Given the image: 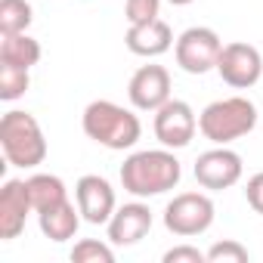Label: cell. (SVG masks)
Masks as SVG:
<instances>
[{
    "mask_svg": "<svg viewBox=\"0 0 263 263\" xmlns=\"http://www.w3.org/2000/svg\"><path fill=\"white\" fill-rule=\"evenodd\" d=\"M155 137L164 149H183L192 143L195 130H198V118L192 111L189 102L183 99H167L158 111H155Z\"/></svg>",
    "mask_w": 263,
    "mask_h": 263,
    "instance_id": "ba28073f",
    "label": "cell"
},
{
    "mask_svg": "<svg viewBox=\"0 0 263 263\" xmlns=\"http://www.w3.org/2000/svg\"><path fill=\"white\" fill-rule=\"evenodd\" d=\"M214 201L204 192H180L164 208V226L180 238H192L214 226Z\"/></svg>",
    "mask_w": 263,
    "mask_h": 263,
    "instance_id": "5b68a950",
    "label": "cell"
},
{
    "mask_svg": "<svg viewBox=\"0 0 263 263\" xmlns=\"http://www.w3.org/2000/svg\"><path fill=\"white\" fill-rule=\"evenodd\" d=\"M124 44L134 56L155 59V56H164L174 47V31L164 19H152V22H143V25H130L127 34H124Z\"/></svg>",
    "mask_w": 263,
    "mask_h": 263,
    "instance_id": "5bb4252c",
    "label": "cell"
},
{
    "mask_svg": "<svg viewBox=\"0 0 263 263\" xmlns=\"http://www.w3.org/2000/svg\"><path fill=\"white\" fill-rule=\"evenodd\" d=\"M127 96L140 111H158L171 99V71L164 65H143L127 84Z\"/></svg>",
    "mask_w": 263,
    "mask_h": 263,
    "instance_id": "30bf717a",
    "label": "cell"
},
{
    "mask_svg": "<svg viewBox=\"0 0 263 263\" xmlns=\"http://www.w3.org/2000/svg\"><path fill=\"white\" fill-rule=\"evenodd\" d=\"M245 198H248V204L263 217V171L254 174V177L248 180V186H245Z\"/></svg>",
    "mask_w": 263,
    "mask_h": 263,
    "instance_id": "cb8c5ba5",
    "label": "cell"
},
{
    "mask_svg": "<svg viewBox=\"0 0 263 263\" xmlns=\"http://www.w3.org/2000/svg\"><path fill=\"white\" fill-rule=\"evenodd\" d=\"M28 192H31L34 214L68 201V189H65V183L56 174H34V177H28Z\"/></svg>",
    "mask_w": 263,
    "mask_h": 263,
    "instance_id": "e0dca14e",
    "label": "cell"
},
{
    "mask_svg": "<svg viewBox=\"0 0 263 263\" xmlns=\"http://www.w3.org/2000/svg\"><path fill=\"white\" fill-rule=\"evenodd\" d=\"M28 84H31L28 68L10 65V62H0V99H4V102L19 99V96L28 90Z\"/></svg>",
    "mask_w": 263,
    "mask_h": 263,
    "instance_id": "d6986e66",
    "label": "cell"
},
{
    "mask_svg": "<svg viewBox=\"0 0 263 263\" xmlns=\"http://www.w3.org/2000/svg\"><path fill=\"white\" fill-rule=\"evenodd\" d=\"M204 260H208V254H201L192 245H177V248L164 251V263H204Z\"/></svg>",
    "mask_w": 263,
    "mask_h": 263,
    "instance_id": "603a6c76",
    "label": "cell"
},
{
    "mask_svg": "<svg viewBox=\"0 0 263 263\" xmlns=\"http://www.w3.org/2000/svg\"><path fill=\"white\" fill-rule=\"evenodd\" d=\"M81 127H84V134H87L93 143H99V146H105V149H111V152L134 149V146L140 143V137H143L140 118L130 111V108L111 102V99H96V102H90V105L84 108Z\"/></svg>",
    "mask_w": 263,
    "mask_h": 263,
    "instance_id": "7a4b0ae2",
    "label": "cell"
},
{
    "mask_svg": "<svg viewBox=\"0 0 263 263\" xmlns=\"http://www.w3.org/2000/svg\"><path fill=\"white\" fill-rule=\"evenodd\" d=\"M204 254H208V263H248V260H251L248 248L238 245V241H232V238L211 245Z\"/></svg>",
    "mask_w": 263,
    "mask_h": 263,
    "instance_id": "44dd1931",
    "label": "cell"
},
{
    "mask_svg": "<svg viewBox=\"0 0 263 263\" xmlns=\"http://www.w3.org/2000/svg\"><path fill=\"white\" fill-rule=\"evenodd\" d=\"M158 13H161V0H127L124 4V16L130 25L152 22V19H158Z\"/></svg>",
    "mask_w": 263,
    "mask_h": 263,
    "instance_id": "7402d4cb",
    "label": "cell"
},
{
    "mask_svg": "<svg viewBox=\"0 0 263 263\" xmlns=\"http://www.w3.org/2000/svg\"><path fill=\"white\" fill-rule=\"evenodd\" d=\"M31 211L34 204L28 192V180H7L4 189H0V238L4 241L19 238Z\"/></svg>",
    "mask_w": 263,
    "mask_h": 263,
    "instance_id": "7c38bea8",
    "label": "cell"
},
{
    "mask_svg": "<svg viewBox=\"0 0 263 263\" xmlns=\"http://www.w3.org/2000/svg\"><path fill=\"white\" fill-rule=\"evenodd\" d=\"M105 226H108V241L111 245L130 248V245H137V241H143L149 235V229H152V211L143 201H130V204L115 208V214H111V220Z\"/></svg>",
    "mask_w": 263,
    "mask_h": 263,
    "instance_id": "4fadbf2b",
    "label": "cell"
},
{
    "mask_svg": "<svg viewBox=\"0 0 263 263\" xmlns=\"http://www.w3.org/2000/svg\"><path fill=\"white\" fill-rule=\"evenodd\" d=\"M0 149L13 167H37L47 158V137L31 111H7L0 118Z\"/></svg>",
    "mask_w": 263,
    "mask_h": 263,
    "instance_id": "3957f363",
    "label": "cell"
},
{
    "mask_svg": "<svg viewBox=\"0 0 263 263\" xmlns=\"http://www.w3.org/2000/svg\"><path fill=\"white\" fill-rule=\"evenodd\" d=\"M81 211L71 204V201H62L56 208H47L37 214V223H41V232L50 238V241H68L78 235V226H81Z\"/></svg>",
    "mask_w": 263,
    "mask_h": 263,
    "instance_id": "9a60e30c",
    "label": "cell"
},
{
    "mask_svg": "<svg viewBox=\"0 0 263 263\" xmlns=\"http://www.w3.org/2000/svg\"><path fill=\"white\" fill-rule=\"evenodd\" d=\"M71 260H74V263H115V251H111L105 241L81 238V241L71 248Z\"/></svg>",
    "mask_w": 263,
    "mask_h": 263,
    "instance_id": "ffe728a7",
    "label": "cell"
},
{
    "mask_svg": "<svg viewBox=\"0 0 263 263\" xmlns=\"http://www.w3.org/2000/svg\"><path fill=\"white\" fill-rule=\"evenodd\" d=\"M41 44L34 37H28L25 31L22 34H4L0 37V62H10V65H19V68H28L41 62Z\"/></svg>",
    "mask_w": 263,
    "mask_h": 263,
    "instance_id": "2e32d148",
    "label": "cell"
},
{
    "mask_svg": "<svg viewBox=\"0 0 263 263\" xmlns=\"http://www.w3.org/2000/svg\"><path fill=\"white\" fill-rule=\"evenodd\" d=\"M217 71L220 78L235 87V90H248L260 81L263 74V56L254 44H245V41H232V44H223V53L217 59Z\"/></svg>",
    "mask_w": 263,
    "mask_h": 263,
    "instance_id": "52a82bcc",
    "label": "cell"
},
{
    "mask_svg": "<svg viewBox=\"0 0 263 263\" xmlns=\"http://www.w3.org/2000/svg\"><path fill=\"white\" fill-rule=\"evenodd\" d=\"M74 201H78V211L87 223L93 226H102L111 220L118 201H115V189L108 180L96 177V174H87L74 183Z\"/></svg>",
    "mask_w": 263,
    "mask_h": 263,
    "instance_id": "8fae6325",
    "label": "cell"
},
{
    "mask_svg": "<svg viewBox=\"0 0 263 263\" xmlns=\"http://www.w3.org/2000/svg\"><path fill=\"white\" fill-rule=\"evenodd\" d=\"M167 4H174V7H189V4H195V0H167Z\"/></svg>",
    "mask_w": 263,
    "mask_h": 263,
    "instance_id": "d4e9b609",
    "label": "cell"
},
{
    "mask_svg": "<svg viewBox=\"0 0 263 263\" xmlns=\"http://www.w3.org/2000/svg\"><path fill=\"white\" fill-rule=\"evenodd\" d=\"M223 53V41L214 28H204V25H195V28H186L177 44H174V56H177V65L189 74H204L211 68H217V59Z\"/></svg>",
    "mask_w": 263,
    "mask_h": 263,
    "instance_id": "8992f818",
    "label": "cell"
},
{
    "mask_svg": "<svg viewBox=\"0 0 263 263\" xmlns=\"http://www.w3.org/2000/svg\"><path fill=\"white\" fill-rule=\"evenodd\" d=\"M254 127H257V105L245 96L217 99L198 115L201 137L211 140L214 146H229V143L248 137Z\"/></svg>",
    "mask_w": 263,
    "mask_h": 263,
    "instance_id": "277c9868",
    "label": "cell"
},
{
    "mask_svg": "<svg viewBox=\"0 0 263 263\" xmlns=\"http://www.w3.org/2000/svg\"><path fill=\"white\" fill-rule=\"evenodd\" d=\"M31 4L28 0H0V37L22 34L31 25Z\"/></svg>",
    "mask_w": 263,
    "mask_h": 263,
    "instance_id": "ac0fdd59",
    "label": "cell"
},
{
    "mask_svg": "<svg viewBox=\"0 0 263 263\" xmlns=\"http://www.w3.org/2000/svg\"><path fill=\"white\" fill-rule=\"evenodd\" d=\"M241 171H245L241 155L226 149V146L208 149L195 161V180H198L201 189H211V192H223V189L235 186L241 180Z\"/></svg>",
    "mask_w": 263,
    "mask_h": 263,
    "instance_id": "9c48e42d",
    "label": "cell"
},
{
    "mask_svg": "<svg viewBox=\"0 0 263 263\" xmlns=\"http://www.w3.org/2000/svg\"><path fill=\"white\" fill-rule=\"evenodd\" d=\"M183 177V167L174 152L167 149H146L134 152L121 164V186L137 195V198H152L171 192Z\"/></svg>",
    "mask_w": 263,
    "mask_h": 263,
    "instance_id": "6da1fadb",
    "label": "cell"
}]
</instances>
